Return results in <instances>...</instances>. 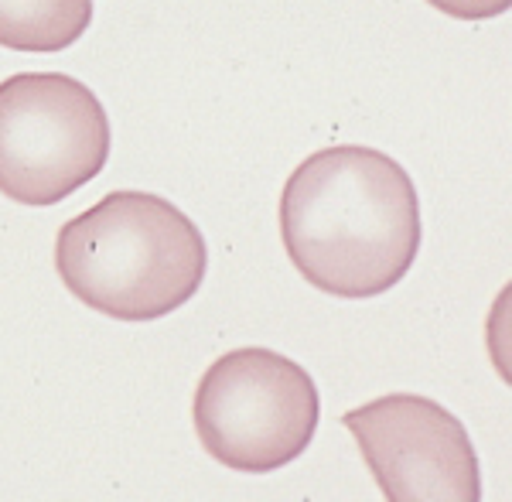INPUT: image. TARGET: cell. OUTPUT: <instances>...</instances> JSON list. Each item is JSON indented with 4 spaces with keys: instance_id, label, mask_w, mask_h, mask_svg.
Listing matches in <instances>:
<instances>
[{
    "instance_id": "obj_1",
    "label": "cell",
    "mask_w": 512,
    "mask_h": 502,
    "mask_svg": "<svg viewBox=\"0 0 512 502\" xmlns=\"http://www.w3.org/2000/svg\"><path fill=\"white\" fill-rule=\"evenodd\" d=\"M280 236L294 270L321 294L379 298L417 260V188L390 154L359 144L328 147L287 178Z\"/></svg>"
},
{
    "instance_id": "obj_2",
    "label": "cell",
    "mask_w": 512,
    "mask_h": 502,
    "mask_svg": "<svg viewBox=\"0 0 512 502\" xmlns=\"http://www.w3.org/2000/svg\"><path fill=\"white\" fill-rule=\"evenodd\" d=\"M205 267L198 226L151 192H110L55 240V270L72 298L117 322L178 311L198 294Z\"/></svg>"
},
{
    "instance_id": "obj_3",
    "label": "cell",
    "mask_w": 512,
    "mask_h": 502,
    "mask_svg": "<svg viewBox=\"0 0 512 502\" xmlns=\"http://www.w3.org/2000/svg\"><path fill=\"white\" fill-rule=\"evenodd\" d=\"M321 400L308 369L270 349H236L195 390V431L219 465L277 472L308 451Z\"/></svg>"
},
{
    "instance_id": "obj_4",
    "label": "cell",
    "mask_w": 512,
    "mask_h": 502,
    "mask_svg": "<svg viewBox=\"0 0 512 502\" xmlns=\"http://www.w3.org/2000/svg\"><path fill=\"white\" fill-rule=\"evenodd\" d=\"M110 161V117L89 86L62 72L0 82V192L21 205H55Z\"/></svg>"
},
{
    "instance_id": "obj_5",
    "label": "cell",
    "mask_w": 512,
    "mask_h": 502,
    "mask_svg": "<svg viewBox=\"0 0 512 502\" xmlns=\"http://www.w3.org/2000/svg\"><path fill=\"white\" fill-rule=\"evenodd\" d=\"M390 502H478L482 475L465 424L441 403L393 393L342 417Z\"/></svg>"
},
{
    "instance_id": "obj_6",
    "label": "cell",
    "mask_w": 512,
    "mask_h": 502,
    "mask_svg": "<svg viewBox=\"0 0 512 502\" xmlns=\"http://www.w3.org/2000/svg\"><path fill=\"white\" fill-rule=\"evenodd\" d=\"M93 0H0V45L11 52H62L86 35Z\"/></svg>"
},
{
    "instance_id": "obj_7",
    "label": "cell",
    "mask_w": 512,
    "mask_h": 502,
    "mask_svg": "<svg viewBox=\"0 0 512 502\" xmlns=\"http://www.w3.org/2000/svg\"><path fill=\"white\" fill-rule=\"evenodd\" d=\"M427 4L458 21H485V18L506 14L512 7V0H427Z\"/></svg>"
}]
</instances>
